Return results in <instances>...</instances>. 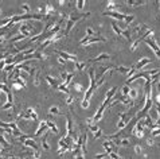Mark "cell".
Returning a JSON list of instances; mask_svg holds the SVG:
<instances>
[{
    "mask_svg": "<svg viewBox=\"0 0 160 159\" xmlns=\"http://www.w3.org/2000/svg\"><path fill=\"white\" fill-rule=\"evenodd\" d=\"M19 119H23V120H28V121H30V120L37 121L38 120V115H37V112L34 111L33 108H27L23 113H20Z\"/></svg>",
    "mask_w": 160,
    "mask_h": 159,
    "instance_id": "1",
    "label": "cell"
},
{
    "mask_svg": "<svg viewBox=\"0 0 160 159\" xmlns=\"http://www.w3.org/2000/svg\"><path fill=\"white\" fill-rule=\"evenodd\" d=\"M117 89L118 88L117 86H113V88H110L108 92H106V96H105V100H104V102L101 104V106H104L105 109H106V106L112 102V100H113V97L116 96V92H117Z\"/></svg>",
    "mask_w": 160,
    "mask_h": 159,
    "instance_id": "2",
    "label": "cell"
},
{
    "mask_svg": "<svg viewBox=\"0 0 160 159\" xmlns=\"http://www.w3.org/2000/svg\"><path fill=\"white\" fill-rule=\"evenodd\" d=\"M105 41H106V39L104 38V37H101L100 34L97 35V37H88V35H86L84 39H81L80 43L81 45H88V46H89V45L96 43V42H105Z\"/></svg>",
    "mask_w": 160,
    "mask_h": 159,
    "instance_id": "3",
    "label": "cell"
},
{
    "mask_svg": "<svg viewBox=\"0 0 160 159\" xmlns=\"http://www.w3.org/2000/svg\"><path fill=\"white\" fill-rule=\"evenodd\" d=\"M144 42L148 45V47L152 49V51L156 54V57L160 58V49H159V46H157V43L153 41V38H145L144 39Z\"/></svg>",
    "mask_w": 160,
    "mask_h": 159,
    "instance_id": "4",
    "label": "cell"
},
{
    "mask_svg": "<svg viewBox=\"0 0 160 159\" xmlns=\"http://www.w3.org/2000/svg\"><path fill=\"white\" fill-rule=\"evenodd\" d=\"M55 53L59 55L61 58H63L65 61H71V62H77V55H74V54H70L67 53V51H61V50H55Z\"/></svg>",
    "mask_w": 160,
    "mask_h": 159,
    "instance_id": "5",
    "label": "cell"
},
{
    "mask_svg": "<svg viewBox=\"0 0 160 159\" xmlns=\"http://www.w3.org/2000/svg\"><path fill=\"white\" fill-rule=\"evenodd\" d=\"M102 146L108 154H110V152H117V150H118L117 146L113 143V140H105L102 143Z\"/></svg>",
    "mask_w": 160,
    "mask_h": 159,
    "instance_id": "6",
    "label": "cell"
},
{
    "mask_svg": "<svg viewBox=\"0 0 160 159\" xmlns=\"http://www.w3.org/2000/svg\"><path fill=\"white\" fill-rule=\"evenodd\" d=\"M104 15L105 16H110V18H113V19L116 20H124L125 19V14H121V12H117V11H105L104 12Z\"/></svg>",
    "mask_w": 160,
    "mask_h": 159,
    "instance_id": "7",
    "label": "cell"
},
{
    "mask_svg": "<svg viewBox=\"0 0 160 159\" xmlns=\"http://www.w3.org/2000/svg\"><path fill=\"white\" fill-rule=\"evenodd\" d=\"M113 143L117 147H129L131 146V140H129V138H122V139H114Z\"/></svg>",
    "mask_w": 160,
    "mask_h": 159,
    "instance_id": "8",
    "label": "cell"
},
{
    "mask_svg": "<svg viewBox=\"0 0 160 159\" xmlns=\"http://www.w3.org/2000/svg\"><path fill=\"white\" fill-rule=\"evenodd\" d=\"M152 62V59L151 58H148V57H144V58H141L140 61L136 63V66H135V69L136 70H140V69H143V68H145L148 63H151Z\"/></svg>",
    "mask_w": 160,
    "mask_h": 159,
    "instance_id": "9",
    "label": "cell"
},
{
    "mask_svg": "<svg viewBox=\"0 0 160 159\" xmlns=\"http://www.w3.org/2000/svg\"><path fill=\"white\" fill-rule=\"evenodd\" d=\"M46 131H48V127H47L46 121H40V123H39V127H38V130H37V132H35L34 135H35V136H42Z\"/></svg>",
    "mask_w": 160,
    "mask_h": 159,
    "instance_id": "10",
    "label": "cell"
},
{
    "mask_svg": "<svg viewBox=\"0 0 160 159\" xmlns=\"http://www.w3.org/2000/svg\"><path fill=\"white\" fill-rule=\"evenodd\" d=\"M23 144L26 146V147H30V148H33L34 151H39V146L37 144V142L31 138V139H26L23 142Z\"/></svg>",
    "mask_w": 160,
    "mask_h": 159,
    "instance_id": "11",
    "label": "cell"
},
{
    "mask_svg": "<svg viewBox=\"0 0 160 159\" xmlns=\"http://www.w3.org/2000/svg\"><path fill=\"white\" fill-rule=\"evenodd\" d=\"M71 131H73V120H71L70 115H66V134L63 136L70 135Z\"/></svg>",
    "mask_w": 160,
    "mask_h": 159,
    "instance_id": "12",
    "label": "cell"
},
{
    "mask_svg": "<svg viewBox=\"0 0 160 159\" xmlns=\"http://www.w3.org/2000/svg\"><path fill=\"white\" fill-rule=\"evenodd\" d=\"M110 58V55L109 54H100L98 57H96V58H90V59H88L86 61V63H90V62H100V61H105V59H109Z\"/></svg>",
    "mask_w": 160,
    "mask_h": 159,
    "instance_id": "13",
    "label": "cell"
},
{
    "mask_svg": "<svg viewBox=\"0 0 160 159\" xmlns=\"http://www.w3.org/2000/svg\"><path fill=\"white\" fill-rule=\"evenodd\" d=\"M46 81L47 84L50 85V88H54V89H58V86H59V84H58V80L54 77H51V76H46Z\"/></svg>",
    "mask_w": 160,
    "mask_h": 159,
    "instance_id": "14",
    "label": "cell"
},
{
    "mask_svg": "<svg viewBox=\"0 0 160 159\" xmlns=\"http://www.w3.org/2000/svg\"><path fill=\"white\" fill-rule=\"evenodd\" d=\"M74 26H75V22H73V20H71V19H69V18H67V22H66V27H65V31H63V33H65V37H67V35L70 34L71 29H73V27H74Z\"/></svg>",
    "mask_w": 160,
    "mask_h": 159,
    "instance_id": "15",
    "label": "cell"
},
{
    "mask_svg": "<svg viewBox=\"0 0 160 159\" xmlns=\"http://www.w3.org/2000/svg\"><path fill=\"white\" fill-rule=\"evenodd\" d=\"M145 123H144V119H140V120H137L136 125H135V128L133 130L135 131H139V132H144V130H145Z\"/></svg>",
    "mask_w": 160,
    "mask_h": 159,
    "instance_id": "16",
    "label": "cell"
},
{
    "mask_svg": "<svg viewBox=\"0 0 160 159\" xmlns=\"http://www.w3.org/2000/svg\"><path fill=\"white\" fill-rule=\"evenodd\" d=\"M46 124H47V127H48V130L52 131V134H54V135H56V134L59 132L55 123H52V121H50V120H46Z\"/></svg>",
    "mask_w": 160,
    "mask_h": 159,
    "instance_id": "17",
    "label": "cell"
},
{
    "mask_svg": "<svg viewBox=\"0 0 160 159\" xmlns=\"http://www.w3.org/2000/svg\"><path fill=\"white\" fill-rule=\"evenodd\" d=\"M128 5H131V7H139V5H143L145 4L147 1H140V0H128V1H125Z\"/></svg>",
    "mask_w": 160,
    "mask_h": 159,
    "instance_id": "18",
    "label": "cell"
},
{
    "mask_svg": "<svg viewBox=\"0 0 160 159\" xmlns=\"http://www.w3.org/2000/svg\"><path fill=\"white\" fill-rule=\"evenodd\" d=\"M116 8H118V4L116 1H108V4H106V11H114Z\"/></svg>",
    "mask_w": 160,
    "mask_h": 159,
    "instance_id": "19",
    "label": "cell"
},
{
    "mask_svg": "<svg viewBox=\"0 0 160 159\" xmlns=\"http://www.w3.org/2000/svg\"><path fill=\"white\" fill-rule=\"evenodd\" d=\"M132 68H127V66H117V68H114V70H117L118 73H122V74H128V73L131 72Z\"/></svg>",
    "mask_w": 160,
    "mask_h": 159,
    "instance_id": "20",
    "label": "cell"
},
{
    "mask_svg": "<svg viewBox=\"0 0 160 159\" xmlns=\"http://www.w3.org/2000/svg\"><path fill=\"white\" fill-rule=\"evenodd\" d=\"M122 37L125 39H128V41H131V38H132V33H131V29L129 27H127L125 30H122Z\"/></svg>",
    "mask_w": 160,
    "mask_h": 159,
    "instance_id": "21",
    "label": "cell"
},
{
    "mask_svg": "<svg viewBox=\"0 0 160 159\" xmlns=\"http://www.w3.org/2000/svg\"><path fill=\"white\" fill-rule=\"evenodd\" d=\"M112 29H113V31H114V33L118 35V37L122 34V30L117 26V22H112Z\"/></svg>",
    "mask_w": 160,
    "mask_h": 159,
    "instance_id": "22",
    "label": "cell"
},
{
    "mask_svg": "<svg viewBox=\"0 0 160 159\" xmlns=\"http://www.w3.org/2000/svg\"><path fill=\"white\" fill-rule=\"evenodd\" d=\"M33 78H34V85H39L40 84V81H39V78H40V70H37L35 72V74L33 76Z\"/></svg>",
    "mask_w": 160,
    "mask_h": 159,
    "instance_id": "23",
    "label": "cell"
},
{
    "mask_svg": "<svg viewBox=\"0 0 160 159\" xmlns=\"http://www.w3.org/2000/svg\"><path fill=\"white\" fill-rule=\"evenodd\" d=\"M48 113H50V115H62V112L59 111V108H58V106H50Z\"/></svg>",
    "mask_w": 160,
    "mask_h": 159,
    "instance_id": "24",
    "label": "cell"
},
{
    "mask_svg": "<svg viewBox=\"0 0 160 159\" xmlns=\"http://www.w3.org/2000/svg\"><path fill=\"white\" fill-rule=\"evenodd\" d=\"M86 65H88L86 62H78V61L74 63V66H75V69H77V70H85Z\"/></svg>",
    "mask_w": 160,
    "mask_h": 159,
    "instance_id": "25",
    "label": "cell"
},
{
    "mask_svg": "<svg viewBox=\"0 0 160 159\" xmlns=\"http://www.w3.org/2000/svg\"><path fill=\"white\" fill-rule=\"evenodd\" d=\"M137 96H139V92H137L136 89H131V90H129V93H128V97H129V98H132V100H136Z\"/></svg>",
    "mask_w": 160,
    "mask_h": 159,
    "instance_id": "26",
    "label": "cell"
},
{
    "mask_svg": "<svg viewBox=\"0 0 160 159\" xmlns=\"http://www.w3.org/2000/svg\"><path fill=\"white\" fill-rule=\"evenodd\" d=\"M133 20H135V16H133V15H127L125 14V19H124L125 24H132Z\"/></svg>",
    "mask_w": 160,
    "mask_h": 159,
    "instance_id": "27",
    "label": "cell"
},
{
    "mask_svg": "<svg viewBox=\"0 0 160 159\" xmlns=\"http://www.w3.org/2000/svg\"><path fill=\"white\" fill-rule=\"evenodd\" d=\"M23 39H26V37H23V35H16V37H14V38H11V43H16V42H19V41H23Z\"/></svg>",
    "mask_w": 160,
    "mask_h": 159,
    "instance_id": "28",
    "label": "cell"
},
{
    "mask_svg": "<svg viewBox=\"0 0 160 159\" xmlns=\"http://www.w3.org/2000/svg\"><path fill=\"white\" fill-rule=\"evenodd\" d=\"M86 35H88V37H97L98 34H97L92 27H88V29H86Z\"/></svg>",
    "mask_w": 160,
    "mask_h": 159,
    "instance_id": "29",
    "label": "cell"
},
{
    "mask_svg": "<svg viewBox=\"0 0 160 159\" xmlns=\"http://www.w3.org/2000/svg\"><path fill=\"white\" fill-rule=\"evenodd\" d=\"M20 10H22V12H24L23 15H28L31 8H30V5H28V4H22V8H20Z\"/></svg>",
    "mask_w": 160,
    "mask_h": 159,
    "instance_id": "30",
    "label": "cell"
},
{
    "mask_svg": "<svg viewBox=\"0 0 160 159\" xmlns=\"http://www.w3.org/2000/svg\"><path fill=\"white\" fill-rule=\"evenodd\" d=\"M73 77H74V73H69V74H67V77H66V80H65V82H63V85L67 86V85L70 84V81H71V78Z\"/></svg>",
    "mask_w": 160,
    "mask_h": 159,
    "instance_id": "31",
    "label": "cell"
},
{
    "mask_svg": "<svg viewBox=\"0 0 160 159\" xmlns=\"http://www.w3.org/2000/svg\"><path fill=\"white\" fill-rule=\"evenodd\" d=\"M7 102L14 105V94H12V92H8L7 93Z\"/></svg>",
    "mask_w": 160,
    "mask_h": 159,
    "instance_id": "32",
    "label": "cell"
},
{
    "mask_svg": "<svg viewBox=\"0 0 160 159\" xmlns=\"http://www.w3.org/2000/svg\"><path fill=\"white\" fill-rule=\"evenodd\" d=\"M46 138H47V135H46V134H44V135H43V139H42V147H43V148H44V150H50V146L47 144Z\"/></svg>",
    "mask_w": 160,
    "mask_h": 159,
    "instance_id": "33",
    "label": "cell"
},
{
    "mask_svg": "<svg viewBox=\"0 0 160 159\" xmlns=\"http://www.w3.org/2000/svg\"><path fill=\"white\" fill-rule=\"evenodd\" d=\"M58 90H59V92H63V93H66V94H70V92H69V89H67V86H65L63 84H62V85H59V86H58Z\"/></svg>",
    "mask_w": 160,
    "mask_h": 159,
    "instance_id": "34",
    "label": "cell"
},
{
    "mask_svg": "<svg viewBox=\"0 0 160 159\" xmlns=\"http://www.w3.org/2000/svg\"><path fill=\"white\" fill-rule=\"evenodd\" d=\"M75 3H77V10H84V7H85V1L84 0H77V1H75Z\"/></svg>",
    "mask_w": 160,
    "mask_h": 159,
    "instance_id": "35",
    "label": "cell"
},
{
    "mask_svg": "<svg viewBox=\"0 0 160 159\" xmlns=\"http://www.w3.org/2000/svg\"><path fill=\"white\" fill-rule=\"evenodd\" d=\"M129 90H131V88L128 86V85H125V86H122V89H121V96H128V93H129Z\"/></svg>",
    "mask_w": 160,
    "mask_h": 159,
    "instance_id": "36",
    "label": "cell"
},
{
    "mask_svg": "<svg viewBox=\"0 0 160 159\" xmlns=\"http://www.w3.org/2000/svg\"><path fill=\"white\" fill-rule=\"evenodd\" d=\"M102 135H104L102 130H98V131H96V132L93 134V138H94V139H100V138H101Z\"/></svg>",
    "mask_w": 160,
    "mask_h": 159,
    "instance_id": "37",
    "label": "cell"
},
{
    "mask_svg": "<svg viewBox=\"0 0 160 159\" xmlns=\"http://www.w3.org/2000/svg\"><path fill=\"white\" fill-rule=\"evenodd\" d=\"M74 102V97L71 96V94H67V98H66V104L67 105H71Z\"/></svg>",
    "mask_w": 160,
    "mask_h": 159,
    "instance_id": "38",
    "label": "cell"
},
{
    "mask_svg": "<svg viewBox=\"0 0 160 159\" xmlns=\"http://www.w3.org/2000/svg\"><path fill=\"white\" fill-rule=\"evenodd\" d=\"M28 76H30V74L26 73V72H23V70H20V72H19V78H22V80H26Z\"/></svg>",
    "mask_w": 160,
    "mask_h": 159,
    "instance_id": "39",
    "label": "cell"
},
{
    "mask_svg": "<svg viewBox=\"0 0 160 159\" xmlns=\"http://www.w3.org/2000/svg\"><path fill=\"white\" fill-rule=\"evenodd\" d=\"M108 152H102V154H97L96 156H94V159H104V158H106L108 156Z\"/></svg>",
    "mask_w": 160,
    "mask_h": 159,
    "instance_id": "40",
    "label": "cell"
},
{
    "mask_svg": "<svg viewBox=\"0 0 160 159\" xmlns=\"http://www.w3.org/2000/svg\"><path fill=\"white\" fill-rule=\"evenodd\" d=\"M160 135V128H156V130H153L152 132H151V136L152 138H155V136H159Z\"/></svg>",
    "mask_w": 160,
    "mask_h": 159,
    "instance_id": "41",
    "label": "cell"
},
{
    "mask_svg": "<svg viewBox=\"0 0 160 159\" xmlns=\"http://www.w3.org/2000/svg\"><path fill=\"white\" fill-rule=\"evenodd\" d=\"M66 151H69V148H67L66 146H65V147H59V148H58V154L62 155L63 152H66Z\"/></svg>",
    "mask_w": 160,
    "mask_h": 159,
    "instance_id": "42",
    "label": "cell"
},
{
    "mask_svg": "<svg viewBox=\"0 0 160 159\" xmlns=\"http://www.w3.org/2000/svg\"><path fill=\"white\" fill-rule=\"evenodd\" d=\"M135 151H136V154L140 155L141 152H143V148H141V146H139V144L135 146Z\"/></svg>",
    "mask_w": 160,
    "mask_h": 159,
    "instance_id": "43",
    "label": "cell"
},
{
    "mask_svg": "<svg viewBox=\"0 0 160 159\" xmlns=\"http://www.w3.org/2000/svg\"><path fill=\"white\" fill-rule=\"evenodd\" d=\"M34 156V159H39L40 158V152L39 151H34V154H31Z\"/></svg>",
    "mask_w": 160,
    "mask_h": 159,
    "instance_id": "44",
    "label": "cell"
},
{
    "mask_svg": "<svg viewBox=\"0 0 160 159\" xmlns=\"http://www.w3.org/2000/svg\"><path fill=\"white\" fill-rule=\"evenodd\" d=\"M109 156H110V159H120L118 158V155H117V152H110Z\"/></svg>",
    "mask_w": 160,
    "mask_h": 159,
    "instance_id": "45",
    "label": "cell"
},
{
    "mask_svg": "<svg viewBox=\"0 0 160 159\" xmlns=\"http://www.w3.org/2000/svg\"><path fill=\"white\" fill-rule=\"evenodd\" d=\"M81 106H82V108H88V106H89V101L82 100V102H81Z\"/></svg>",
    "mask_w": 160,
    "mask_h": 159,
    "instance_id": "46",
    "label": "cell"
},
{
    "mask_svg": "<svg viewBox=\"0 0 160 159\" xmlns=\"http://www.w3.org/2000/svg\"><path fill=\"white\" fill-rule=\"evenodd\" d=\"M67 74H69V73H66V72H61V78L63 80V82H65L66 77H67Z\"/></svg>",
    "mask_w": 160,
    "mask_h": 159,
    "instance_id": "47",
    "label": "cell"
},
{
    "mask_svg": "<svg viewBox=\"0 0 160 159\" xmlns=\"http://www.w3.org/2000/svg\"><path fill=\"white\" fill-rule=\"evenodd\" d=\"M74 88H75V90H77V92H82V86H81L80 84H75Z\"/></svg>",
    "mask_w": 160,
    "mask_h": 159,
    "instance_id": "48",
    "label": "cell"
},
{
    "mask_svg": "<svg viewBox=\"0 0 160 159\" xmlns=\"http://www.w3.org/2000/svg\"><path fill=\"white\" fill-rule=\"evenodd\" d=\"M147 144H148V146H153V139H152V138H148V139H147Z\"/></svg>",
    "mask_w": 160,
    "mask_h": 159,
    "instance_id": "49",
    "label": "cell"
},
{
    "mask_svg": "<svg viewBox=\"0 0 160 159\" xmlns=\"http://www.w3.org/2000/svg\"><path fill=\"white\" fill-rule=\"evenodd\" d=\"M58 62L61 63V65H65V63H66V61H65V59H63V58H61V57H58Z\"/></svg>",
    "mask_w": 160,
    "mask_h": 159,
    "instance_id": "50",
    "label": "cell"
},
{
    "mask_svg": "<svg viewBox=\"0 0 160 159\" xmlns=\"http://www.w3.org/2000/svg\"><path fill=\"white\" fill-rule=\"evenodd\" d=\"M74 159H85V156H84V154H81L78 156H74Z\"/></svg>",
    "mask_w": 160,
    "mask_h": 159,
    "instance_id": "51",
    "label": "cell"
},
{
    "mask_svg": "<svg viewBox=\"0 0 160 159\" xmlns=\"http://www.w3.org/2000/svg\"><path fill=\"white\" fill-rule=\"evenodd\" d=\"M156 100H157V104H160V94H157V97H156Z\"/></svg>",
    "mask_w": 160,
    "mask_h": 159,
    "instance_id": "52",
    "label": "cell"
},
{
    "mask_svg": "<svg viewBox=\"0 0 160 159\" xmlns=\"http://www.w3.org/2000/svg\"><path fill=\"white\" fill-rule=\"evenodd\" d=\"M3 41H4V38H3V37H0V43H1Z\"/></svg>",
    "mask_w": 160,
    "mask_h": 159,
    "instance_id": "53",
    "label": "cell"
},
{
    "mask_svg": "<svg viewBox=\"0 0 160 159\" xmlns=\"http://www.w3.org/2000/svg\"><path fill=\"white\" fill-rule=\"evenodd\" d=\"M1 151H3V147H0V152H1Z\"/></svg>",
    "mask_w": 160,
    "mask_h": 159,
    "instance_id": "54",
    "label": "cell"
},
{
    "mask_svg": "<svg viewBox=\"0 0 160 159\" xmlns=\"http://www.w3.org/2000/svg\"><path fill=\"white\" fill-rule=\"evenodd\" d=\"M0 15H1V8H0Z\"/></svg>",
    "mask_w": 160,
    "mask_h": 159,
    "instance_id": "55",
    "label": "cell"
},
{
    "mask_svg": "<svg viewBox=\"0 0 160 159\" xmlns=\"http://www.w3.org/2000/svg\"><path fill=\"white\" fill-rule=\"evenodd\" d=\"M0 159H3V158H1V156H0Z\"/></svg>",
    "mask_w": 160,
    "mask_h": 159,
    "instance_id": "56",
    "label": "cell"
},
{
    "mask_svg": "<svg viewBox=\"0 0 160 159\" xmlns=\"http://www.w3.org/2000/svg\"><path fill=\"white\" fill-rule=\"evenodd\" d=\"M120 159H122V158H120Z\"/></svg>",
    "mask_w": 160,
    "mask_h": 159,
    "instance_id": "57",
    "label": "cell"
},
{
    "mask_svg": "<svg viewBox=\"0 0 160 159\" xmlns=\"http://www.w3.org/2000/svg\"><path fill=\"white\" fill-rule=\"evenodd\" d=\"M159 3H160V1H159Z\"/></svg>",
    "mask_w": 160,
    "mask_h": 159,
    "instance_id": "58",
    "label": "cell"
}]
</instances>
